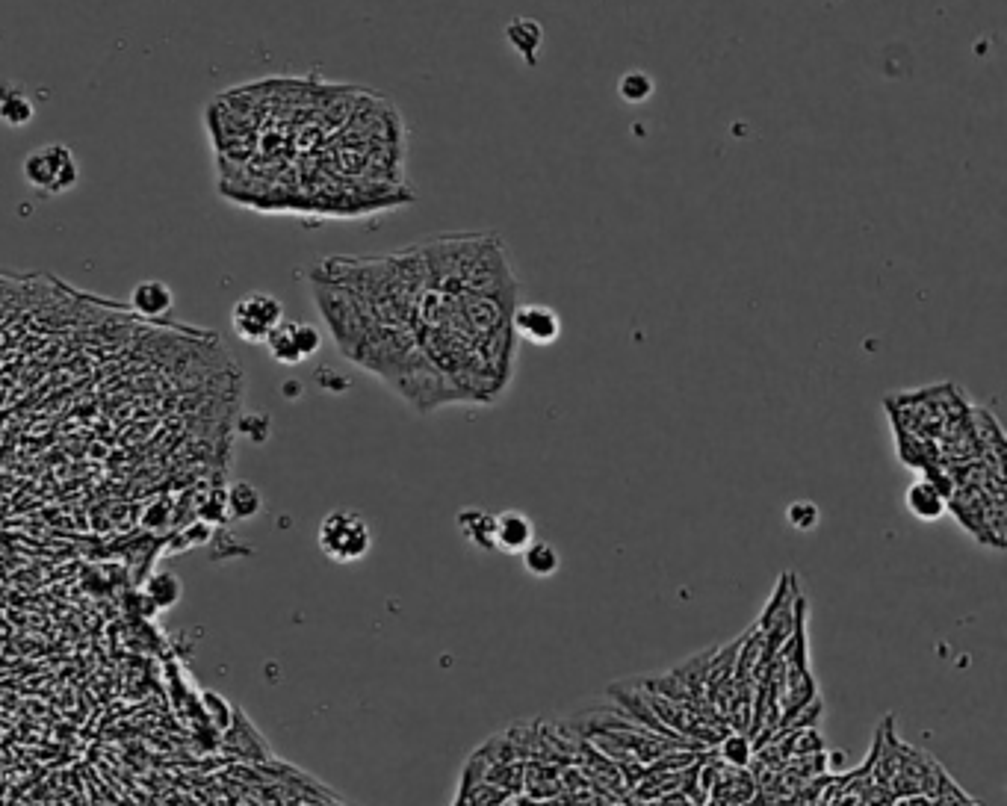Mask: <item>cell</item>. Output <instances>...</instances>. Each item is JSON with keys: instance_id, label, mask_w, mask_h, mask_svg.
<instances>
[{"instance_id": "obj_1", "label": "cell", "mask_w": 1007, "mask_h": 806, "mask_svg": "<svg viewBox=\"0 0 1007 806\" xmlns=\"http://www.w3.org/2000/svg\"><path fill=\"white\" fill-rule=\"evenodd\" d=\"M316 544L322 550V556L337 561V564H352L361 561L373 550V532L370 523L355 514V511H331L322 517L319 532H316Z\"/></svg>"}, {"instance_id": "obj_2", "label": "cell", "mask_w": 1007, "mask_h": 806, "mask_svg": "<svg viewBox=\"0 0 1007 806\" xmlns=\"http://www.w3.org/2000/svg\"><path fill=\"white\" fill-rule=\"evenodd\" d=\"M21 175L42 195H63L80 181V166H77V157L68 145L51 142V145H42V148H36L24 157Z\"/></svg>"}, {"instance_id": "obj_3", "label": "cell", "mask_w": 1007, "mask_h": 806, "mask_svg": "<svg viewBox=\"0 0 1007 806\" xmlns=\"http://www.w3.org/2000/svg\"><path fill=\"white\" fill-rule=\"evenodd\" d=\"M284 322V305L263 290H252L231 308V325L237 337L249 346H263L266 337Z\"/></svg>"}, {"instance_id": "obj_4", "label": "cell", "mask_w": 1007, "mask_h": 806, "mask_svg": "<svg viewBox=\"0 0 1007 806\" xmlns=\"http://www.w3.org/2000/svg\"><path fill=\"white\" fill-rule=\"evenodd\" d=\"M511 331L532 346H553L562 337V319L547 305H517L511 313Z\"/></svg>"}, {"instance_id": "obj_5", "label": "cell", "mask_w": 1007, "mask_h": 806, "mask_svg": "<svg viewBox=\"0 0 1007 806\" xmlns=\"http://www.w3.org/2000/svg\"><path fill=\"white\" fill-rule=\"evenodd\" d=\"M532 541H535V526L523 511L497 514V553L520 556Z\"/></svg>"}, {"instance_id": "obj_6", "label": "cell", "mask_w": 1007, "mask_h": 806, "mask_svg": "<svg viewBox=\"0 0 1007 806\" xmlns=\"http://www.w3.org/2000/svg\"><path fill=\"white\" fill-rule=\"evenodd\" d=\"M130 305L145 319H160L175 305V293L166 281L160 278H145L130 290Z\"/></svg>"}, {"instance_id": "obj_7", "label": "cell", "mask_w": 1007, "mask_h": 806, "mask_svg": "<svg viewBox=\"0 0 1007 806\" xmlns=\"http://www.w3.org/2000/svg\"><path fill=\"white\" fill-rule=\"evenodd\" d=\"M461 535L467 538V544H473L476 550H497V514H488L482 508H467L455 517Z\"/></svg>"}, {"instance_id": "obj_8", "label": "cell", "mask_w": 1007, "mask_h": 806, "mask_svg": "<svg viewBox=\"0 0 1007 806\" xmlns=\"http://www.w3.org/2000/svg\"><path fill=\"white\" fill-rule=\"evenodd\" d=\"M904 505H907V511H910L916 520H925V523H934V520H940V517L948 514V502H945V496L940 494L931 482H925V479H919V482H913V485L907 488Z\"/></svg>"}, {"instance_id": "obj_9", "label": "cell", "mask_w": 1007, "mask_h": 806, "mask_svg": "<svg viewBox=\"0 0 1007 806\" xmlns=\"http://www.w3.org/2000/svg\"><path fill=\"white\" fill-rule=\"evenodd\" d=\"M520 561H523L526 573L535 576V579H550V576H556L559 567H562L559 550H556L550 541H538V538L520 553Z\"/></svg>"}, {"instance_id": "obj_10", "label": "cell", "mask_w": 1007, "mask_h": 806, "mask_svg": "<svg viewBox=\"0 0 1007 806\" xmlns=\"http://www.w3.org/2000/svg\"><path fill=\"white\" fill-rule=\"evenodd\" d=\"M36 107L30 95L18 86H0V122L9 127H24L33 122Z\"/></svg>"}, {"instance_id": "obj_11", "label": "cell", "mask_w": 1007, "mask_h": 806, "mask_svg": "<svg viewBox=\"0 0 1007 806\" xmlns=\"http://www.w3.org/2000/svg\"><path fill=\"white\" fill-rule=\"evenodd\" d=\"M225 511L234 520H252L263 511V494L254 488L252 482H234L225 491Z\"/></svg>"}, {"instance_id": "obj_12", "label": "cell", "mask_w": 1007, "mask_h": 806, "mask_svg": "<svg viewBox=\"0 0 1007 806\" xmlns=\"http://www.w3.org/2000/svg\"><path fill=\"white\" fill-rule=\"evenodd\" d=\"M505 36H508L511 48L523 54V60L529 62V65H535V60H538V48H541V39H544L541 24L520 18V21H514V24L505 27Z\"/></svg>"}, {"instance_id": "obj_13", "label": "cell", "mask_w": 1007, "mask_h": 806, "mask_svg": "<svg viewBox=\"0 0 1007 806\" xmlns=\"http://www.w3.org/2000/svg\"><path fill=\"white\" fill-rule=\"evenodd\" d=\"M263 346L269 349L272 361H278V364H284V367H299V364H302V355H299V349H296V337H293V322H287V319L266 337Z\"/></svg>"}, {"instance_id": "obj_14", "label": "cell", "mask_w": 1007, "mask_h": 806, "mask_svg": "<svg viewBox=\"0 0 1007 806\" xmlns=\"http://www.w3.org/2000/svg\"><path fill=\"white\" fill-rule=\"evenodd\" d=\"M653 92H656V83H653V77L644 74V71H627V74L618 80V95H621L627 104H644V101L653 98Z\"/></svg>"}, {"instance_id": "obj_15", "label": "cell", "mask_w": 1007, "mask_h": 806, "mask_svg": "<svg viewBox=\"0 0 1007 806\" xmlns=\"http://www.w3.org/2000/svg\"><path fill=\"white\" fill-rule=\"evenodd\" d=\"M145 591H148V600H154L160 609H169V606H175L181 600V582L172 573L151 576L148 585H145Z\"/></svg>"}, {"instance_id": "obj_16", "label": "cell", "mask_w": 1007, "mask_h": 806, "mask_svg": "<svg viewBox=\"0 0 1007 806\" xmlns=\"http://www.w3.org/2000/svg\"><path fill=\"white\" fill-rule=\"evenodd\" d=\"M786 520H789V526L798 529V532H813L821 520L819 505H816V502H807V499H801V502H789V508H786Z\"/></svg>"}, {"instance_id": "obj_17", "label": "cell", "mask_w": 1007, "mask_h": 806, "mask_svg": "<svg viewBox=\"0 0 1007 806\" xmlns=\"http://www.w3.org/2000/svg\"><path fill=\"white\" fill-rule=\"evenodd\" d=\"M721 756H724L727 765H733V768H745L748 759H751V739L742 736V733H733V736L721 739Z\"/></svg>"}, {"instance_id": "obj_18", "label": "cell", "mask_w": 1007, "mask_h": 806, "mask_svg": "<svg viewBox=\"0 0 1007 806\" xmlns=\"http://www.w3.org/2000/svg\"><path fill=\"white\" fill-rule=\"evenodd\" d=\"M293 337H296V349H299L302 361H308L322 346V334L311 322H293Z\"/></svg>"}]
</instances>
